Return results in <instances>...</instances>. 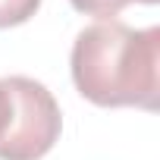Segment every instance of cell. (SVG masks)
Wrapping results in <instances>:
<instances>
[{
    "label": "cell",
    "instance_id": "1",
    "mask_svg": "<svg viewBox=\"0 0 160 160\" xmlns=\"http://www.w3.org/2000/svg\"><path fill=\"white\" fill-rule=\"evenodd\" d=\"M72 82L98 107H160V28L107 19L78 32L69 57Z\"/></svg>",
    "mask_w": 160,
    "mask_h": 160
},
{
    "label": "cell",
    "instance_id": "2",
    "mask_svg": "<svg viewBox=\"0 0 160 160\" xmlns=\"http://www.w3.org/2000/svg\"><path fill=\"white\" fill-rule=\"evenodd\" d=\"M7 122L0 132V160H41L63 132L57 98L28 75H7Z\"/></svg>",
    "mask_w": 160,
    "mask_h": 160
},
{
    "label": "cell",
    "instance_id": "3",
    "mask_svg": "<svg viewBox=\"0 0 160 160\" xmlns=\"http://www.w3.org/2000/svg\"><path fill=\"white\" fill-rule=\"evenodd\" d=\"M69 3L78 10V13H85V16H98L101 22L119 16L132 0H69ZM138 3H157V0H138Z\"/></svg>",
    "mask_w": 160,
    "mask_h": 160
},
{
    "label": "cell",
    "instance_id": "4",
    "mask_svg": "<svg viewBox=\"0 0 160 160\" xmlns=\"http://www.w3.org/2000/svg\"><path fill=\"white\" fill-rule=\"evenodd\" d=\"M41 7V0H0V28L28 22Z\"/></svg>",
    "mask_w": 160,
    "mask_h": 160
},
{
    "label": "cell",
    "instance_id": "5",
    "mask_svg": "<svg viewBox=\"0 0 160 160\" xmlns=\"http://www.w3.org/2000/svg\"><path fill=\"white\" fill-rule=\"evenodd\" d=\"M7 110H10V94L3 88V78H0V132H3V122H7Z\"/></svg>",
    "mask_w": 160,
    "mask_h": 160
}]
</instances>
